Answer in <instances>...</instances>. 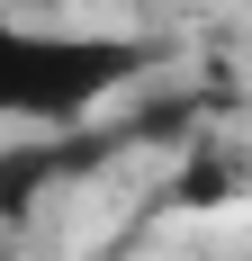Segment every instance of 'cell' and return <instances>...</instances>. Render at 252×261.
Returning <instances> with one entry per match:
<instances>
[{
    "label": "cell",
    "mask_w": 252,
    "mask_h": 261,
    "mask_svg": "<svg viewBox=\"0 0 252 261\" xmlns=\"http://www.w3.org/2000/svg\"><path fill=\"white\" fill-rule=\"evenodd\" d=\"M162 36H99V27H18L0 18V117L36 135L99 126V108L162 63Z\"/></svg>",
    "instance_id": "1"
},
{
    "label": "cell",
    "mask_w": 252,
    "mask_h": 261,
    "mask_svg": "<svg viewBox=\"0 0 252 261\" xmlns=\"http://www.w3.org/2000/svg\"><path fill=\"white\" fill-rule=\"evenodd\" d=\"M171 135H198V99H153L144 117H117V126H72V135H27V144H0V225H27L54 189L108 171L135 144H171Z\"/></svg>",
    "instance_id": "2"
},
{
    "label": "cell",
    "mask_w": 252,
    "mask_h": 261,
    "mask_svg": "<svg viewBox=\"0 0 252 261\" xmlns=\"http://www.w3.org/2000/svg\"><path fill=\"white\" fill-rule=\"evenodd\" d=\"M216 198H234V162L225 153H189L171 180V207H216Z\"/></svg>",
    "instance_id": "3"
}]
</instances>
